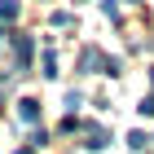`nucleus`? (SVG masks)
Here are the masks:
<instances>
[{
    "label": "nucleus",
    "mask_w": 154,
    "mask_h": 154,
    "mask_svg": "<svg viewBox=\"0 0 154 154\" xmlns=\"http://www.w3.org/2000/svg\"><path fill=\"white\" fill-rule=\"evenodd\" d=\"M13 53H18V66H22V71H31V57H35V40H31V35H18V40H13Z\"/></svg>",
    "instance_id": "obj_1"
},
{
    "label": "nucleus",
    "mask_w": 154,
    "mask_h": 154,
    "mask_svg": "<svg viewBox=\"0 0 154 154\" xmlns=\"http://www.w3.org/2000/svg\"><path fill=\"white\" fill-rule=\"evenodd\" d=\"M79 66L93 75V71H106V66H110V57H101L97 48H84V53H79Z\"/></svg>",
    "instance_id": "obj_2"
},
{
    "label": "nucleus",
    "mask_w": 154,
    "mask_h": 154,
    "mask_svg": "<svg viewBox=\"0 0 154 154\" xmlns=\"http://www.w3.org/2000/svg\"><path fill=\"white\" fill-rule=\"evenodd\" d=\"M106 141H110V132H106V128H93V123L84 128V145H88V150H101Z\"/></svg>",
    "instance_id": "obj_3"
},
{
    "label": "nucleus",
    "mask_w": 154,
    "mask_h": 154,
    "mask_svg": "<svg viewBox=\"0 0 154 154\" xmlns=\"http://www.w3.org/2000/svg\"><path fill=\"white\" fill-rule=\"evenodd\" d=\"M18 119H22V123H40V101H35V97L18 101Z\"/></svg>",
    "instance_id": "obj_4"
},
{
    "label": "nucleus",
    "mask_w": 154,
    "mask_h": 154,
    "mask_svg": "<svg viewBox=\"0 0 154 154\" xmlns=\"http://www.w3.org/2000/svg\"><path fill=\"white\" fill-rule=\"evenodd\" d=\"M40 66H44V79H57V53H53V48H44V57H40Z\"/></svg>",
    "instance_id": "obj_5"
},
{
    "label": "nucleus",
    "mask_w": 154,
    "mask_h": 154,
    "mask_svg": "<svg viewBox=\"0 0 154 154\" xmlns=\"http://www.w3.org/2000/svg\"><path fill=\"white\" fill-rule=\"evenodd\" d=\"M150 141H154V137H145V132H128V145H132L137 154H145V150H150Z\"/></svg>",
    "instance_id": "obj_6"
},
{
    "label": "nucleus",
    "mask_w": 154,
    "mask_h": 154,
    "mask_svg": "<svg viewBox=\"0 0 154 154\" xmlns=\"http://www.w3.org/2000/svg\"><path fill=\"white\" fill-rule=\"evenodd\" d=\"M18 18V0H0V22H13Z\"/></svg>",
    "instance_id": "obj_7"
},
{
    "label": "nucleus",
    "mask_w": 154,
    "mask_h": 154,
    "mask_svg": "<svg viewBox=\"0 0 154 154\" xmlns=\"http://www.w3.org/2000/svg\"><path fill=\"white\" fill-rule=\"evenodd\" d=\"M137 110H141V115H154V93L145 97V101H141V106H137Z\"/></svg>",
    "instance_id": "obj_8"
},
{
    "label": "nucleus",
    "mask_w": 154,
    "mask_h": 154,
    "mask_svg": "<svg viewBox=\"0 0 154 154\" xmlns=\"http://www.w3.org/2000/svg\"><path fill=\"white\" fill-rule=\"evenodd\" d=\"M31 150H35V145H26V150H18V154H31Z\"/></svg>",
    "instance_id": "obj_9"
},
{
    "label": "nucleus",
    "mask_w": 154,
    "mask_h": 154,
    "mask_svg": "<svg viewBox=\"0 0 154 154\" xmlns=\"http://www.w3.org/2000/svg\"><path fill=\"white\" fill-rule=\"evenodd\" d=\"M0 40H5V35H0Z\"/></svg>",
    "instance_id": "obj_10"
}]
</instances>
